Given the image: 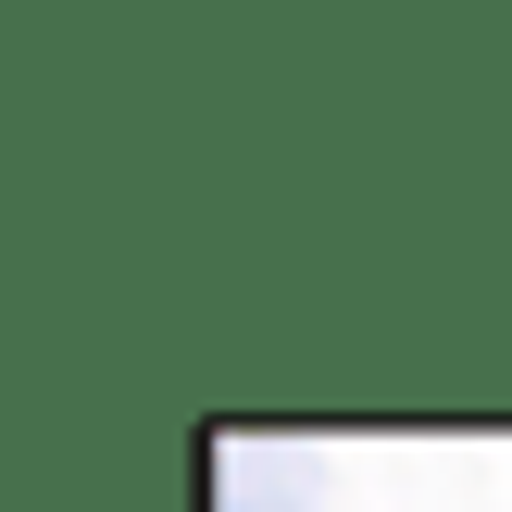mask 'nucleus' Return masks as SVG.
Here are the masks:
<instances>
[{
    "label": "nucleus",
    "instance_id": "1",
    "mask_svg": "<svg viewBox=\"0 0 512 512\" xmlns=\"http://www.w3.org/2000/svg\"><path fill=\"white\" fill-rule=\"evenodd\" d=\"M313 500H325V463L288 438H238L213 463V512H313Z\"/></svg>",
    "mask_w": 512,
    "mask_h": 512
}]
</instances>
